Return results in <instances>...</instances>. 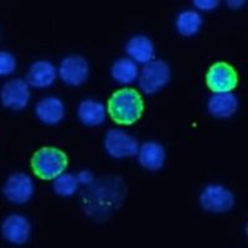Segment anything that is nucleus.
Instances as JSON below:
<instances>
[{"label": "nucleus", "mask_w": 248, "mask_h": 248, "mask_svg": "<svg viewBox=\"0 0 248 248\" xmlns=\"http://www.w3.org/2000/svg\"><path fill=\"white\" fill-rule=\"evenodd\" d=\"M143 110L144 102L134 88H121L113 93L108 101L109 116L119 124H133L140 118Z\"/></svg>", "instance_id": "nucleus-1"}, {"label": "nucleus", "mask_w": 248, "mask_h": 248, "mask_svg": "<svg viewBox=\"0 0 248 248\" xmlns=\"http://www.w3.org/2000/svg\"><path fill=\"white\" fill-rule=\"evenodd\" d=\"M67 155L56 147H43L34 153L31 168L44 180L56 179L67 167Z\"/></svg>", "instance_id": "nucleus-2"}, {"label": "nucleus", "mask_w": 248, "mask_h": 248, "mask_svg": "<svg viewBox=\"0 0 248 248\" xmlns=\"http://www.w3.org/2000/svg\"><path fill=\"white\" fill-rule=\"evenodd\" d=\"M171 71L161 59H154L145 63L139 76V86L148 94L158 92L169 82Z\"/></svg>", "instance_id": "nucleus-3"}, {"label": "nucleus", "mask_w": 248, "mask_h": 248, "mask_svg": "<svg viewBox=\"0 0 248 248\" xmlns=\"http://www.w3.org/2000/svg\"><path fill=\"white\" fill-rule=\"evenodd\" d=\"M200 205L206 211L227 212L233 207L234 195L221 184H210L201 191Z\"/></svg>", "instance_id": "nucleus-4"}, {"label": "nucleus", "mask_w": 248, "mask_h": 248, "mask_svg": "<svg viewBox=\"0 0 248 248\" xmlns=\"http://www.w3.org/2000/svg\"><path fill=\"white\" fill-rule=\"evenodd\" d=\"M238 75L233 66L227 62H216L209 68L206 75V83L215 93L231 92L237 86Z\"/></svg>", "instance_id": "nucleus-5"}, {"label": "nucleus", "mask_w": 248, "mask_h": 248, "mask_svg": "<svg viewBox=\"0 0 248 248\" xmlns=\"http://www.w3.org/2000/svg\"><path fill=\"white\" fill-rule=\"evenodd\" d=\"M3 192L10 202H28L34 194V181L25 172H13L6 178Z\"/></svg>", "instance_id": "nucleus-6"}, {"label": "nucleus", "mask_w": 248, "mask_h": 248, "mask_svg": "<svg viewBox=\"0 0 248 248\" xmlns=\"http://www.w3.org/2000/svg\"><path fill=\"white\" fill-rule=\"evenodd\" d=\"M29 99H30L29 83L17 77L6 81L0 90V101L10 109H23L29 103Z\"/></svg>", "instance_id": "nucleus-7"}, {"label": "nucleus", "mask_w": 248, "mask_h": 248, "mask_svg": "<svg viewBox=\"0 0 248 248\" xmlns=\"http://www.w3.org/2000/svg\"><path fill=\"white\" fill-rule=\"evenodd\" d=\"M60 77L71 86L82 85L90 74V65L82 55H68L60 62Z\"/></svg>", "instance_id": "nucleus-8"}, {"label": "nucleus", "mask_w": 248, "mask_h": 248, "mask_svg": "<svg viewBox=\"0 0 248 248\" xmlns=\"http://www.w3.org/2000/svg\"><path fill=\"white\" fill-rule=\"evenodd\" d=\"M105 148L114 158H125L138 153V141L133 136L121 129H110L106 133Z\"/></svg>", "instance_id": "nucleus-9"}, {"label": "nucleus", "mask_w": 248, "mask_h": 248, "mask_svg": "<svg viewBox=\"0 0 248 248\" xmlns=\"http://www.w3.org/2000/svg\"><path fill=\"white\" fill-rule=\"evenodd\" d=\"M1 234L4 240L13 245H24L31 236V223L21 214H10L1 223Z\"/></svg>", "instance_id": "nucleus-10"}, {"label": "nucleus", "mask_w": 248, "mask_h": 248, "mask_svg": "<svg viewBox=\"0 0 248 248\" xmlns=\"http://www.w3.org/2000/svg\"><path fill=\"white\" fill-rule=\"evenodd\" d=\"M37 118L46 124H56L65 116V105L56 96L43 97L35 106Z\"/></svg>", "instance_id": "nucleus-11"}, {"label": "nucleus", "mask_w": 248, "mask_h": 248, "mask_svg": "<svg viewBox=\"0 0 248 248\" xmlns=\"http://www.w3.org/2000/svg\"><path fill=\"white\" fill-rule=\"evenodd\" d=\"M56 78V68L54 63L47 60H37L28 68L26 79L34 87H47L52 85Z\"/></svg>", "instance_id": "nucleus-12"}, {"label": "nucleus", "mask_w": 248, "mask_h": 248, "mask_svg": "<svg viewBox=\"0 0 248 248\" xmlns=\"http://www.w3.org/2000/svg\"><path fill=\"white\" fill-rule=\"evenodd\" d=\"M238 97L232 92L214 93L207 102V108L212 116L229 118L238 109Z\"/></svg>", "instance_id": "nucleus-13"}, {"label": "nucleus", "mask_w": 248, "mask_h": 248, "mask_svg": "<svg viewBox=\"0 0 248 248\" xmlns=\"http://www.w3.org/2000/svg\"><path fill=\"white\" fill-rule=\"evenodd\" d=\"M138 160L145 169L159 170L165 163V149L158 141H145L138 149Z\"/></svg>", "instance_id": "nucleus-14"}, {"label": "nucleus", "mask_w": 248, "mask_h": 248, "mask_svg": "<svg viewBox=\"0 0 248 248\" xmlns=\"http://www.w3.org/2000/svg\"><path fill=\"white\" fill-rule=\"evenodd\" d=\"M127 54L140 63H148L154 56V44L147 35H136L128 40L125 45Z\"/></svg>", "instance_id": "nucleus-15"}, {"label": "nucleus", "mask_w": 248, "mask_h": 248, "mask_svg": "<svg viewBox=\"0 0 248 248\" xmlns=\"http://www.w3.org/2000/svg\"><path fill=\"white\" fill-rule=\"evenodd\" d=\"M79 121L86 125H99L106 119V108L102 102L94 99H83L77 108Z\"/></svg>", "instance_id": "nucleus-16"}, {"label": "nucleus", "mask_w": 248, "mask_h": 248, "mask_svg": "<svg viewBox=\"0 0 248 248\" xmlns=\"http://www.w3.org/2000/svg\"><path fill=\"white\" fill-rule=\"evenodd\" d=\"M112 77L121 83H130L138 76V66L129 57H122L114 61L110 68Z\"/></svg>", "instance_id": "nucleus-17"}, {"label": "nucleus", "mask_w": 248, "mask_h": 248, "mask_svg": "<svg viewBox=\"0 0 248 248\" xmlns=\"http://www.w3.org/2000/svg\"><path fill=\"white\" fill-rule=\"evenodd\" d=\"M202 17L196 10H183L176 17V29L180 34L191 36L200 30Z\"/></svg>", "instance_id": "nucleus-18"}, {"label": "nucleus", "mask_w": 248, "mask_h": 248, "mask_svg": "<svg viewBox=\"0 0 248 248\" xmlns=\"http://www.w3.org/2000/svg\"><path fill=\"white\" fill-rule=\"evenodd\" d=\"M78 186V179L74 174L62 172L54 181V190L61 196H71L74 195Z\"/></svg>", "instance_id": "nucleus-19"}, {"label": "nucleus", "mask_w": 248, "mask_h": 248, "mask_svg": "<svg viewBox=\"0 0 248 248\" xmlns=\"http://www.w3.org/2000/svg\"><path fill=\"white\" fill-rule=\"evenodd\" d=\"M16 67V59L12 52L0 50V76L10 75Z\"/></svg>", "instance_id": "nucleus-20"}, {"label": "nucleus", "mask_w": 248, "mask_h": 248, "mask_svg": "<svg viewBox=\"0 0 248 248\" xmlns=\"http://www.w3.org/2000/svg\"><path fill=\"white\" fill-rule=\"evenodd\" d=\"M194 5L198 6L201 10H211L215 6L218 5V1L216 0H195Z\"/></svg>", "instance_id": "nucleus-21"}, {"label": "nucleus", "mask_w": 248, "mask_h": 248, "mask_svg": "<svg viewBox=\"0 0 248 248\" xmlns=\"http://www.w3.org/2000/svg\"><path fill=\"white\" fill-rule=\"evenodd\" d=\"M227 4H229V5H238V6H240V5H242L243 1H238V3H227Z\"/></svg>", "instance_id": "nucleus-22"}]
</instances>
